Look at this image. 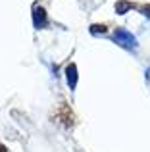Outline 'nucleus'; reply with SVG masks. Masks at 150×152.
I'll return each instance as SVG.
<instances>
[{
	"label": "nucleus",
	"instance_id": "1",
	"mask_svg": "<svg viewBox=\"0 0 150 152\" xmlns=\"http://www.w3.org/2000/svg\"><path fill=\"white\" fill-rule=\"evenodd\" d=\"M114 41H116L117 45L125 46V48H135V46H137L135 37H133L129 31H125V29H116V33H114Z\"/></svg>",
	"mask_w": 150,
	"mask_h": 152
},
{
	"label": "nucleus",
	"instance_id": "2",
	"mask_svg": "<svg viewBox=\"0 0 150 152\" xmlns=\"http://www.w3.org/2000/svg\"><path fill=\"white\" fill-rule=\"evenodd\" d=\"M42 21H44V10L42 8H35V23L39 25H42Z\"/></svg>",
	"mask_w": 150,
	"mask_h": 152
},
{
	"label": "nucleus",
	"instance_id": "3",
	"mask_svg": "<svg viewBox=\"0 0 150 152\" xmlns=\"http://www.w3.org/2000/svg\"><path fill=\"white\" fill-rule=\"evenodd\" d=\"M0 152H6V148H4V146H0Z\"/></svg>",
	"mask_w": 150,
	"mask_h": 152
}]
</instances>
